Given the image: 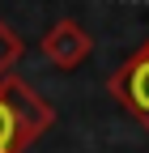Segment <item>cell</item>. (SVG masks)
<instances>
[{
    "instance_id": "6da1fadb",
    "label": "cell",
    "mask_w": 149,
    "mask_h": 153,
    "mask_svg": "<svg viewBox=\"0 0 149 153\" xmlns=\"http://www.w3.org/2000/svg\"><path fill=\"white\" fill-rule=\"evenodd\" d=\"M0 94H4V102H9V111H13V123H17V145H22V153H26L39 136H47V132H51L55 111H51V102L43 98V94L34 89L30 81H22L17 72L0 81Z\"/></svg>"
},
{
    "instance_id": "7a4b0ae2",
    "label": "cell",
    "mask_w": 149,
    "mask_h": 153,
    "mask_svg": "<svg viewBox=\"0 0 149 153\" xmlns=\"http://www.w3.org/2000/svg\"><path fill=\"white\" fill-rule=\"evenodd\" d=\"M107 94L132 115L136 123L149 128V38L107 76Z\"/></svg>"
},
{
    "instance_id": "3957f363",
    "label": "cell",
    "mask_w": 149,
    "mask_h": 153,
    "mask_svg": "<svg viewBox=\"0 0 149 153\" xmlns=\"http://www.w3.org/2000/svg\"><path fill=\"white\" fill-rule=\"evenodd\" d=\"M39 47H43V55H47L51 68L72 72V68H81L89 55H94V34H89L81 22H72V17H60V22L43 34Z\"/></svg>"
},
{
    "instance_id": "277c9868",
    "label": "cell",
    "mask_w": 149,
    "mask_h": 153,
    "mask_svg": "<svg viewBox=\"0 0 149 153\" xmlns=\"http://www.w3.org/2000/svg\"><path fill=\"white\" fill-rule=\"evenodd\" d=\"M22 55H26L22 34H17L9 22H0V81H4V76H13V68L22 64Z\"/></svg>"
},
{
    "instance_id": "5b68a950",
    "label": "cell",
    "mask_w": 149,
    "mask_h": 153,
    "mask_svg": "<svg viewBox=\"0 0 149 153\" xmlns=\"http://www.w3.org/2000/svg\"><path fill=\"white\" fill-rule=\"evenodd\" d=\"M0 153H22V145H17V123H13V111L4 102V94H0Z\"/></svg>"
}]
</instances>
